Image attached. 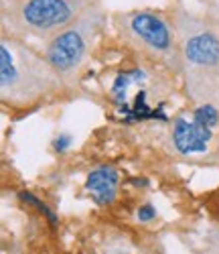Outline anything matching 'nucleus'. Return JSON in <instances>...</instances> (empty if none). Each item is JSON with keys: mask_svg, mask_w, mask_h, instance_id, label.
Instances as JSON below:
<instances>
[{"mask_svg": "<svg viewBox=\"0 0 219 254\" xmlns=\"http://www.w3.org/2000/svg\"><path fill=\"white\" fill-rule=\"evenodd\" d=\"M61 75L43 53L23 39L2 35L0 41V96L4 104L29 106L51 96L61 86Z\"/></svg>", "mask_w": 219, "mask_h": 254, "instance_id": "1", "label": "nucleus"}, {"mask_svg": "<svg viewBox=\"0 0 219 254\" xmlns=\"http://www.w3.org/2000/svg\"><path fill=\"white\" fill-rule=\"evenodd\" d=\"M187 90L197 104L219 106V35L189 14L174 16Z\"/></svg>", "mask_w": 219, "mask_h": 254, "instance_id": "2", "label": "nucleus"}, {"mask_svg": "<svg viewBox=\"0 0 219 254\" xmlns=\"http://www.w3.org/2000/svg\"><path fill=\"white\" fill-rule=\"evenodd\" d=\"M114 27L126 45L172 71H183L177 25L163 12L148 8L118 12L114 14Z\"/></svg>", "mask_w": 219, "mask_h": 254, "instance_id": "3", "label": "nucleus"}, {"mask_svg": "<svg viewBox=\"0 0 219 254\" xmlns=\"http://www.w3.org/2000/svg\"><path fill=\"white\" fill-rule=\"evenodd\" d=\"M106 20L108 14L98 0V2L83 8L65 29L45 41L43 55L47 57V61L63 81L73 79L85 65L96 39L106 27Z\"/></svg>", "mask_w": 219, "mask_h": 254, "instance_id": "4", "label": "nucleus"}, {"mask_svg": "<svg viewBox=\"0 0 219 254\" xmlns=\"http://www.w3.org/2000/svg\"><path fill=\"white\" fill-rule=\"evenodd\" d=\"M94 2L85 0H2V35L51 39Z\"/></svg>", "mask_w": 219, "mask_h": 254, "instance_id": "5", "label": "nucleus"}, {"mask_svg": "<svg viewBox=\"0 0 219 254\" xmlns=\"http://www.w3.org/2000/svg\"><path fill=\"white\" fill-rule=\"evenodd\" d=\"M172 155L189 161H215L219 155V106L197 104L189 116L174 118L168 130Z\"/></svg>", "mask_w": 219, "mask_h": 254, "instance_id": "6", "label": "nucleus"}, {"mask_svg": "<svg viewBox=\"0 0 219 254\" xmlns=\"http://www.w3.org/2000/svg\"><path fill=\"white\" fill-rule=\"evenodd\" d=\"M120 173L112 165H100L85 177V191L98 205H110L118 197Z\"/></svg>", "mask_w": 219, "mask_h": 254, "instance_id": "7", "label": "nucleus"}, {"mask_svg": "<svg viewBox=\"0 0 219 254\" xmlns=\"http://www.w3.org/2000/svg\"><path fill=\"white\" fill-rule=\"evenodd\" d=\"M18 195H20V199H23V201H27V203H31V205L39 207V209H41L43 214H45V216H47V218H49L51 222H55V216H53V211H51V209H49V207H47L45 203H43L41 199H37V197H35L33 193H29V191H20Z\"/></svg>", "mask_w": 219, "mask_h": 254, "instance_id": "8", "label": "nucleus"}, {"mask_svg": "<svg viewBox=\"0 0 219 254\" xmlns=\"http://www.w3.org/2000/svg\"><path fill=\"white\" fill-rule=\"evenodd\" d=\"M138 220L140 222H150V220H155L157 218V207L155 205H150V203H146V205H142L140 209H138Z\"/></svg>", "mask_w": 219, "mask_h": 254, "instance_id": "9", "label": "nucleus"}, {"mask_svg": "<svg viewBox=\"0 0 219 254\" xmlns=\"http://www.w3.org/2000/svg\"><path fill=\"white\" fill-rule=\"evenodd\" d=\"M53 144H55V149H57V151H65V149H67V146L71 144V136L63 132V134H59V136L55 138Z\"/></svg>", "mask_w": 219, "mask_h": 254, "instance_id": "10", "label": "nucleus"}, {"mask_svg": "<svg viewBox=\"0 0 219 254\" xmlns=\"http://www.w3.org/2000/svg\"><path fill=\"white\" fill-rule=\"evenodd\" d=\"M85 2H98V0H85Z\"/></svg>", "mask_w": 219, "mask_h": 254, "instance_id": "11", "label": "nucleus"}]
</instances>
